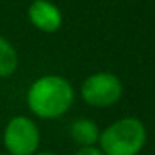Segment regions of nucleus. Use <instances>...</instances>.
Returning a JSON list of instances; mask_svg holds the SVG:
<instances>
[{
	"label": "nucleus",
	"instance_id": "6",
	"mask_svg": "<svg viewBox=\"0 0 155 155\" xmlns=\"http://www.w3.org/2000/svg\"><path fill=\"white\" fill-rule=\"evenodd\" d=\"M70 137L80 147H95L98 143L100 130L98 125L90 118H77L70 125Z\"/></svg>",
	"mask_w": 155,
	"mask_h": 155
},
{
	"label": "nucleus",
	"instance_id": "8",
	"mask_svg": "<svg viewBox=\"0 0 155 155\" xmlns=\"http://www.w3.org/2000/svg\"><path fill=\"white\" fill-rule=\"evenodd\" d=\"M74 155H105L98 147H80Z\"/></svg>",
	"mask_w": 155,
	"mask_h": 155
},
{
	"label": "nucleus",
	"instance_id": "4",
	"mask_svg": "<svg viewBox=\"0 0 155 155\" xmlns=\"http://www.w3.org/2000/svg\"><path fill=\"white\" fill-rule=\"evenodd\" d=\"M82 98L92 107H110L120 100L124 94L122 82L110 72H98L85 78L80 88Z\"/></svg>",
	"mask_w": 155,
	"mask_h": 155
},
{
	"label": "nucleus",
	"instance_id": "2",
	"mask_svg": "<svg viewBox=\"0 0 155 155\" xmlns=\"http://www.w3.org/2000/svg\"><path fill=\"white\" fill-rule=\"evenodd\" d=\"M147 142V128L135 117H124L100 132L98 145L105 155H138Z\"/></svg>",
	"mask_w": 155,
	"mask_h": 155
},
{
	"label": "nucleus",
	"instance_id": "9",
	"mask_svg": "<svg viewBox=\"0 0 155 155\" xmlns=\"http://www.w3.org/2000/svg\"><path fill=\"white\" fill-rule=\"evenodd\" d=\"M34 155H55V153H54V152H48V150H45V152H38L37 150Z\"/></svg>",
	"mask_w": 155,
	"mask_h": 155
},
{
	"label": "nucleus",
	"instance_id": "10",
	"mask_svg": "<svg viewBox=\"0 0 155 155\" xmlns=\"http://www.w3.org/2000/svg\"><path fill=\"white\" fill-rule=\"evenodd\" d=\"M2 155H8V153H2Z\"/></svg>",
	"mask_w": 155,
	"mask_h": 155
},
{
	"label": "nucleus",
	"instance_id": "3",
	"mask_svg": "<svg viewBox=\"0 0 155 155\" xmlns=\"http://www.w3.org/2000/svg\"><path fill=\"white\" fill-rule=\"evenodd\" d=\"M40 145L38 125L25 115L10 118L4 128V147L8 155H34Z\"/></svg>",
	"mask_w": 155,
	"mask_h": 155
},
{
	"label": "nucleus",
	"instance_id": "1",
	"mask_svg": "<svg viewBox=\"0 0 155 155\" xmlns=\"http://www.w3.org/2000/svg\"><path fill=\"white\" fill-rule=\"evenodd\" d=\"M74 104V88L67 78L60 75H45L30 85L27 92V105L32 114L45 120L60 118Z\"/></svg>",
	"mask_w": 155,
	"mask_h": 155
},
{
	"label": "nucleus",
	"instance_id": "7",
	"mask_svg": "<svg viewBox=\"0 0 155 155\" xmlns=\"http://www.w3.org/2000/svg\"><path fill=\"white\" fill-rule=\"evenodd\" d=\"M17 65L18 57L15 48L4 37H0V77L14 75V72L17 70Z\"/></svg>",
	"mask_w": 155,
	"mask_h": 155
},
{
	"label": "nucleus",
	"instance_id": "5",
	"mask_svg": "<svg viewBox=\"0 0 155 155\" xmlns=\"http://www.w3.org/2000/svg\"><path fill=\"white\" fill-rule=\"evenodd\" d=\"M28 18L35 27L44 32H57L62 25L60 10L47 0H34L28 8Z\"/></svg>",
	"mask_w": 155,
	"mask_h": 155
}]
</instances>
